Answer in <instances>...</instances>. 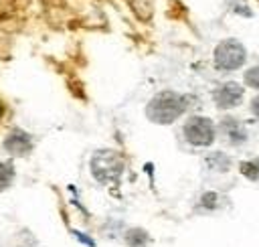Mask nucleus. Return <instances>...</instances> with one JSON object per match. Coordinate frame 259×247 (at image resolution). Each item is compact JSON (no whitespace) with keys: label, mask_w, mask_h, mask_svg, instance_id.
<instances>
[{"label":"nucleus","mask_w":259,"mask_h":247,"mask_svg":"<svg viewBox=\"0 0 259 247\" xmlns=\"http://www.w3.org/2000/svg\"><path fill=\"white\" fill-rule=\"evenodd\" d=\"M245 47L235 38H227L214 49V67L223 71H233L245 63Z\"/></svg>","instance_id":"nucleus-4"},{"label":"nucleus","mask_w":259,"mask_h":247,"mask_svg":"<svg viewBox=\"0 0 259 247\" xmlns=\"http://www.w3.org/2000/svg\"><path fill=\"white\" fill-rule=\"evenodd\" d=\"M212 99L219 109H231L241 103L243 99V87L239 83H223L212 91Z\"/></svg>","instance_id":"nucleus-6"},{"label":"nucleus","mask_w":259,"mask_h":247,"mask_svg":"<svg viewBox=\"0 0 259 247\" xmlns=\"http://www.w3.org/2000/svg\"><path fill=\"white\" fill-rule=\"evenodd\" d=\"M241 172L251 178V180H257L259 178V160H253V162H243L241 164Z\"/></svg>","instance_id":"nucleus-10"},{"label":"nucleus","mask_w":259,"mask_h":247,"mask_svg":"<svg viewBox=\"0 0 259 247\" xmlns=\"http://www.w3.org/2000/svg\"><path fill=\"white\" fill-rule=\"evenodd\" d=\"M251 111H253V113L259 117V95H257V97L251 101Z\"/></svg>","instance_id":"nucleus-12"},{"label":"nucleus","mask_w":259,"mask_h":247,"mask_svg":"<svg viewBox=\"0 0 259 247\" xmlns=\"http://www.w3.org/2000/svg\"><path fill=\"white\" fill-rule=\"evenodd\" d=\"M14 176H16L14 166H12L10 162H0V192L12 186Z\"/></svg>","instance_id":"nucleus-9"},{"label":"nucleus","mask_w":259,"mask_h":247,"mask_svg":"<svg viewBox=\"0 0 259 247\" xmlns=\"http://www.w3.org/2000/svg\"><path fill=\"white\" fill-rule=\"evenodd\" d=\"M245 83L251 85V87H255V89H259V65L257 67H251L245 73Z\"/></svg>","instance_id":"nucleus-11"},{"label":"nucleus","mask_w":259,"mask_h":247,"mask_svg":"<svg viewBox=\"0 0 259 247\" xmlns=\"http://www.w3.org/2000/svg\"><path fill=\"white\" fill-rule=\"evenodd\" d=\"M188 107V99L182 95V93H176V91H160L156 93L148 105H146V117L152 121V124H158V126H168L172 121H176Z\"/></svg>","instance_id":"nucleus-1"},{"label":"nucleus","mask_w":259,"mask_h":247,"mask_svg":"<svg viewBox=\"0 0 259 247\" xmlns=\"http://www.w3.org/2000/svg\"><path fill=\"white\" fill-rule=\"evenodd\" d=\"M123 172V160L113 150H99L91 156V174L101 184L115 182Z\"/></svg>","instance_id":"nucleus-2"},{"label":"nucleus","mask_w":259,"mask_h":247,"mask_svg":"<svg viewBox=\"0 0 259 247\" xmlns=\"http://www.w3.org/2000/svg\"><path fill=\"white\" fill-rule=\"evenodd\" d=\"M148 241H150V237H148V233L144 229H130L125 233V243L130 247H146Z\"/></svg>","instance_id":"nucleus-8"},{"label":"nucleus","mask_w":259,"mask_h":247,"mask_svg":"<svg viewBox=\"0 0 259 247\" xmlns=\"http://www.w3.org/2000/svg\"><path fill=\"white\" fill-rule=\"evenodd\" d=\"M221 130L225 132V136H227L233 144H241V142L245 140V130H243V126H241L237 119H231V117L223 119Z\"/></svg>","instance_id":"nucleus-7"},{"label":"nucleus","mask_w":259,"mask_h":247,"mask_svg":"<svg viewBox=\"0 0 259 247\" xmlns=\"http://www.w3.org/2000/svg\"><path fill=\"white\" fill-rule=\"evenodd\" d=\"M0 115H2V105H0Z\"/></svg>","instance_id":"nucleus-13"},{"label":"nucleus","mask_w":259,"mask_h":247,"mask_svg":"<svg viewBox=\"0 0 259 247\" xmlns=\"http://www.w3.org/2000/svg\"><path fill=\"white\" fill-rule=\"evenodd\" d=\"M182 134H184V140L190 146L204 148V146H210L214 142V124L208 117L192 115V117L186 119V124L182 128Z\"/></svg>","instance_id":"nucleus-3"},{"label":"nucleus","mask_w":259,"mask_h":247,"mask_svg":"<svg viewBox=\"0 0 259 247\" xmlns=\"http://www.w3.org/2000/svg\"><path fill=\"white\" fill-rule=\"evenodd\" d=\"M4 150L10 154V156H28L34 148V142H32V136L28 132H24L22 128H14L8 132V136L4 138Z\"/></svg>","instance_id":"nucleus-5"}]
</instances>
